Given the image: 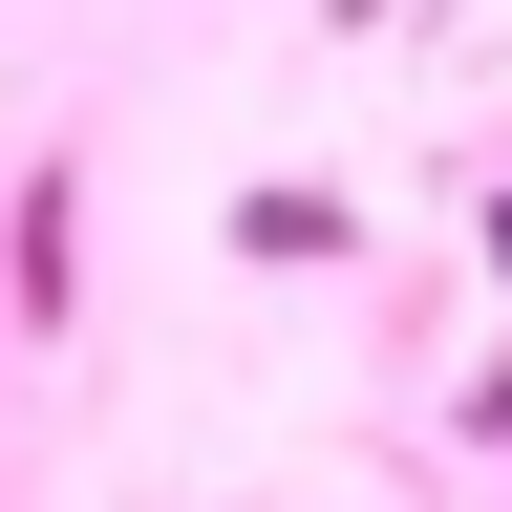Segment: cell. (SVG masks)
Here are the masks:
<instances>
[{"instance_id":"obj_1","label":"cell","mask_w":512,"mask_h":512,"mask_svg":"<svg viewBox=\"0 0 512 512\" xmlns=\"http://www.w3.org/2000/svg\"><path fill=\"white\" fill-rule=\"evenodd\" d=\"M64 235H86V171H43V192H22V320H64Z\"/></svg>"},{"instance_id":"obj_2","label":"cell","mask_w":512,"mask_h":512,"mask_svg":"<svg viewBox=\"0 0 512 512\" xmlns=\"http://www.w3.org/2000/svg\"><path fill=\"white\" fill-rule=\"evenodd\" d=\"M491 278H512V192H491Z\"/></svg>"}]
</instances>
